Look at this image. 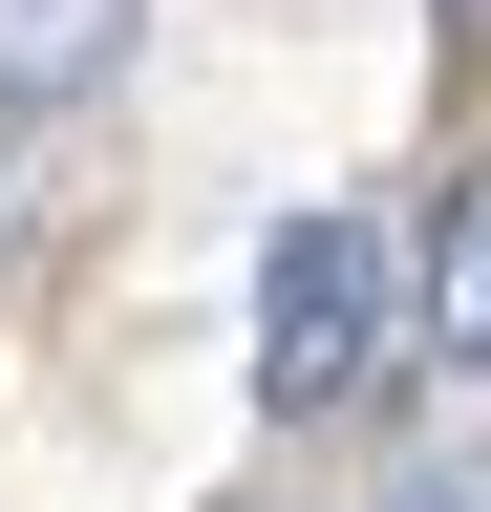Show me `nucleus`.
I'll list each match as a JSON object with an SVG mask.
<instances>
[{"label": "nucleus", "mask_w": 491, "mask_h": 512, "mask_svg": "<svg viewBox=\"0 0 491 512\" xmlns=\"http://www.w3.org/2000/svg\"><path fill=\"white\" fill-rule=\"evenodd\" d=\"M427 342H406V235L363 214V192H321V214H278L257 235V406L278 427H342V406H385Z\"/></svg>", "instance_id": "1"}, {"label": "nucleus", "mask_w": 491, "mask_h": 512, "mask_svg": "<svg viewBox=\"0 0 491 512\" xmlns=\"http://www.w3.org/2000/svg\"><path fill=\"white\" fill-rule=\"evenodd\" d=\"M406 342L491 384V171H449V192H427V235H406Z\"/></svg>", "instance_id": "2"}, {"label": "nucleus", "mask_w": 491, "mask_h": 512, "mask_svg": "<svg viewBox=\"0 0 491 512\" xmlns=\"http://www.w3.org/2000/svg\"><path fill=\"white\" fill-rule=\"evenodd\" d=\"M150 0H0V107H86Z\"/></svg>", "instance_id": "3"}, {"label": "nucleus", "mask_w": 491, "mask_h": 512, "mask_svg": "<svg viewBox=\"0 0 491 512\" xmlns=\"http://www.w3.org/2000/svg\"><path fill=\"white\" fill-rule=\"evenodd\" d=\"M385 512H491V448H406V470H385Z\"/></svg>", "instance_id": "4"}, {"label": "nucleus", "mask_w": 491, "mask_h": 512, "mask_svg": "<svg viewBox=\"0 0 491 512\" xmlns=\"http://www.w3.org/2000/svg\"><path fill=\"white\" fill-rule=\"evenodd\" d=\"M427 22H449V43H491V0H427Z\"/></svg>", "instance_id": "5"}]
</instances>
